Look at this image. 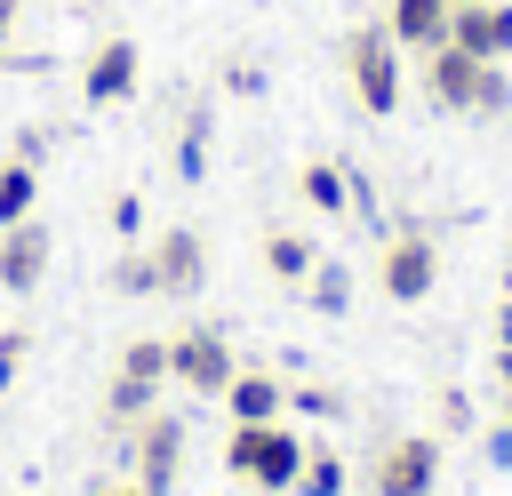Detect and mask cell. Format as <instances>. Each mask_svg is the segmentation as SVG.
I'll return each instance as SVG.
<instances>
[{"mask_svg": "<svg viewBox=\"0 0 512 496\" xmlns=\"http://www.w3.org/2000/svg\"><path fill=\"white\" fill-rule=\"evenodd\" d=\"M224 472L232 480H248V488H296V472H304V440L272 416V424H232V440H224Z\"/></svg>", "mask_w": 512, "mask_h": 496, "instance_id": "cell-1", "label": "cell"}, {"mask_svg": "<svg viewBox=\"0 0 512 496\" xmlns=\"http://www.w3.org/2000/svg\"><path fill=\"white\" fill-rule=\"evenodd\" d=\"M344 80H352V96H360V112H400V40L384 32V24H360L352 40H344Z\"/></svg>", "mask_w": 512, "mask_h": 496, "instance_id": "cell-2", "label": "cell"}, {"mask_svg": "<svg viewBox=\"0 0 512 496\" xmlns=\"http://www.w3.org/2000/svg\"><path fill=\"white\" fill-rule=\"evenodd\" d=\"M240 376L224 328H176L168 336V384H184L192 400H224V384Z\"/></svg>", "mask_w": 512, "mask_h": 496, "instance_id": "cell-3", "label": "cell"}, {"mask_svg": "<svg viewBox=\"0 0 512 496\" xmlns=\"http://www.w3.org/2000/svg\"><path fill=\"white\" fill-rule=\"evenodd\" d=\"M128 448H136V488L144 496H176V472H184V416H168V408H152L136 432H128Z\"/></svg>", "mask_w": 512, "mask_h": 496, "instance_id": "cell-4", "label": "cell"}, {"mask_svg": "<svg viewBox=\"0 0 512 496\" xmlns=\"http://www.w3.org/2000/svg\"><path fill=\"white\" fill-rule=\"evenodd\" d=\"M432 480H440V440L432 432H400L368 464V488L376 496H432Z\"/></svg>", "mask_w": 512, "mask_h": 496, "instance_id": "cell-5", "label": "cell"}, {"mask_svg": "<svg viewBox=\"0 0 512 496\" xmlns=\"http://www.w3.org/2000/svg\"><path fill=\"white\" fill-rule=\"evenodd\" d=\"M136 80H144V48L128 40V32H104L96 48H88V64H80V104H128L136 96Z\"/></svg>", "mask_w": 512, "mask_h": 496, "instance_id": "cell-6", "label": "cell"}, {"mask_svg": "<svg viewBox=\"0 0 512 496\" xmlns=\"http://www.w3.org/2000/svg\"><path fill=\"white\" fill-rule=\"evenodd\" d=\"M376 280H384V296H392V304H424V296H432V280H440V248H432L424 232H392V240H384V256H376Z\"/></svg>", "mask_w": 512, "mask_h": 496, "instance_id": "cell-7", "label": "cell"}, {"mask_svg": "<svg viewBox=\"0 0 512 496\" xmlns=\"http://www.w3.org/2000/svg\"><path fill=\"white\" fill-rule=\"evenodd\" d=\"M480 80H488V64H480V56H464L456 40L424 48V96H432L440 112H480Z\"/></svg>", "mask_w": 512, "mask_h": 496, "instance_id": "cell-8", "label": "cell"}, {"mask_svg": "<svg viewBox=\"0 0 512 496\" xmlns=\"http://www.w3.org/2000/svg\"><path fill=\"white\" fill-rule=\"evenodd\" d=\"M144 256H152V280H160V296H192V288L208 280V240H200L192 224H168V232H160Z\"/></svg>", "mask_w": 512, "mask_h": 496, "instance_id": "cell-9", "label": "cell"}, {"mask_svg": "<svg viewBox=\"0 0 512 496\" xmlns=\"http://www.w3.org/2000/svg\"><path fill=\"white\" fill-rule=\"evenodd\" d=\"M448 40H456L464 56H480V64H504V56H512V0H472V8H456V16H448Z\"/></svg>", "mask_w": 512, "mask_h": 496, "instance_id": "cell-10", "label": "cell"}, {"mask_svg": "<svg viewBox=\"0 0 512 496\" xmlns=\"http://www.w3.org/2000/svg\"><path fill=\"white\" fill-rule=\"evenodd\" d=\"M40 280H48V224L24 216V224L0 232V288H8V296H32Z\"/></svg>", "mask_w": 512, "mask_h": 496, "instance_id": "cell-11", "label": "cell"}, {"mask_svg": "<svg viewBox=\"0 0 512 496\" xmlns=\"http://www.w3.org/2000/svg\"><path fill=\"white\" fill-rule=\"evenodd\" d=\"M288 408V392H280V376H264V368H240L232 384H224V416L232 424H272Z\"/></svg>", "mask_w": 512, "mask_h": 496, "instance_id": "cell-12", "label": "cell"}, {"mask_svg": "<svg viewBox=\"0 0 512 496\" xmlns=\"http://www.w3.org/2000/svg\"><path fill=\"white\" fill-rule=\"evenodd\" d=\"M448 16H456L448 0H392V8H384V32H392L400 48H440V40H448Z\"/></svg>", "mask_w": 512, "mask_h": 496, "instance_id": "cell-13", "label": "cell"}, {"mask_svg": "<svg viewBox=\"0 0 512 496\" xmlns=\"http://www.w3.org/2000/svg\"><path fill=\"white\" fill-rule=\"evenodd\" d=\"M112 376H128V384H168V336H128L120 344V360H112Z\"/></svg>", "mask_w": 512, "mask_h": 496, "instance_id": "cell-14", "label": "cell"}, {"mask_svg": "<svg viewBox=\"0 0 512 496\" xmlns=\"http://www.w3.org/2000/svg\"><path fill=\"white\" fill-rule=\"evenodd\" d=\"M296 192H304L320 216H344V208H352V176H344L336 160H312V168L296 176Z\"/></svg>", "mask_w": 512, "mask_h": 496, "instance_id": "cell-15", "label": "cell"}, {"mask_svg": "<svg viewBox=\"0 0 512 496\" xmlns=\"http://www.w3.org/2000/svg\"><path fill=\"white\" fill-rule=\"evenodd\" d=\"M32 200H40V168L0 160V232H8V224H24V216H32Z\"/></svg>", "mask_w": 512, "mask_h": 496, "instance_id": "cell-16", "label": "cell"}, {"mask_svg": "<svg viewBox=\"0 0 512 496\" xmlns=\"http://www.w3.org/2000/svg\"><path fill=\"white\" fill-rule=\"evenodd\" d=\"M264 264H272V280H312L320 256H312L304 232H272V240H264Z\"/></svg>", "mask_w": 512, "mask_h": 496, "instance_id": "cell-17", "label": "cell"}, {"mask_svg": "<svg viewBox=\"0 0 512 496\" xmlns=\"http://www.w3.org/2000/svg\"><path fill=\"white\" fill-rule=\"evenodd\" d=\"M296 496H344V456H328V448H304Z\"/></svg>", "mask_w": 512, "mask_h": 496, "instance_id": "cell-18", "label": "cell"}, {"mask_svg": "<svg viewBox=\"0 0 512 496\" xmlns=\"http://www.w3.org/2000/svg\"><path fill=\"white\" fill-rule=\"evenodd\" d=\"M176 176H184V184H200V176H208V112H192V120H184V136H176Z\"/></svg>", "mask_w": 512, "mask_h": 496, "instance_id": "cell-19", "label": "cell"}, {"mask_svg": "<svg viewBox=\"0 0 512 496\" xmlns=\"http://www.w3.org/2000/svg\"><path fill=\"white\" fill-rule=\"evenodd\" d=\"M104 280H112L120 296H160V280H152V256H144V248H120V264H112Z\"/></svg>", "mask_w": 512, "mask_h": 496, "instance_id": "cell-20", "label": "cell"}, {"mask_svg": "<svg viewBox=\"0 0 512 496\" xmlns=\"http://www.w3.org/2000/svg\"><path fill=\"white\" fill-rule=\"evenodd\" d=\"M496 112H512V80H504V64H488V80H480V120H496Z\"/></svg>", "mask_w": 512, "mask_h": 496, "instance_id": "cell-21", "label": "cell"}, {"mask_svg": "<svg viewBox=\"0 0 512 496\" xmlns=\"http://www.w3.org/2000/svg\"><path fill=\"white\" fill-rule=\"evenodd\" d=\"M312 304L320 312H344V272L336 264H312Z\"/></svg>", "mask_w": 512, "mask_h": 496, "instance_id": "cell-22", "label": "cell"}, {"mask_svg": "<svg viewBox=\"0 0 512 496\" xmlns=\"http://www.w3.org/2000/svg\"><path fill=\"white\" fill-rule=\"evenodd\" d=\"M24 344H32L24 328H0V392L16 384V368H24Z\"/></svg>", "mask_w": 512, "mask_h": 496, "instance_id": "cell-23", "label": "cell"}, {"mask_svg": "<svg viewBox=\"0 0 512 496\" xmlns=\"http://www.w3.org/2000/svg\"><path fill=\"white\" fill-rule=\"evenodd\" d=\"M112 232H120V240H136V232H144V200H136V192H120V200H112Z\"/></svg>", "mask_w": 512, "mask_h": 496, "instance_id": "cell-24", "label": "cell"}, {"mask_svg": "<svg viewBox=\"0 0 512 496\" xmlns=\"http://www.w3.org/2000/svg\"><path fill=\"white\" fill-rule=\"evenodd\" d=\"M288 408H304V416H344V400H336L328 384H304V392H296Z\"/></svg>", "mask_w": 512, "mask_h": 496, "instance_id": "cell-25", "label": "cell"}, {"mask_svg": "<svg viewBox=\"0 0 512 496\" xmlns=\"http://www.w3.org/2000/svg\"><path fill=\"white\" fill-rule=\"evenodd\" d=\"M224 88H232V96H256V88H264V72H256L248 56H232V64H224Z\"/></svg>", "mask_w": 512, "mask_h": 496, "instance_id": "cell-26", "label": "cell"}, {"mask_svg": "<svg viewBox=\"0 0 512 496\" xmlns=\"http://www.w3.org/2000/svg\"><path fill=\"white\" fill-rule=\"evenodd\" d=\"M40 152H48V128L32 120V128H16V152L8 160H24V168H40Z\"/></svg>", "mask_w": 512, "mask_h": 496, "instance_id": "cell-27", "label": "cell"}, {"mask_svg": "<svg viewBox=\"0 0 512 496\" xmlns=\"http://www.w3.org/2000/svg\"><path fill=\"white\" fill-rule=\"evenodd\" d=\"M440 424L464 432V424H472V400H464V392H440Z\"/></svg>", "mask_w": 512, "mask_h": 496, "instance_id": "cell-28", "label": "cell"}, {"mask_svg": "<svg viewBox=\"0 0 512 496\" xmlns=\"http://www.w3.org/2000/svg\"><path fill=\"white\" fill-rule=\"evenodd\" d=\"M8 32H16V0H0V56H8Z\"/></svg>", "mask_w": 512, "mask_h": 496, "instance_id": "cell-29", "label": "cell"}, {"mask_svg": "<svg viewBox=\"0 0 512 496\" xmlns=\"http://www.w3.org/2000/svg\"><path fill=\"white\" fill-rule=\"evenodd\" d=\"M96 496H144V488H136V480H112V488H96Z\"/></svg>", "mask_w": 512, "mask_h": 496, "instance_id": "cell-30", "label": "cell"}, {"mask_svg": "<svg viewBox=\"0 0 512 496\" xmlns=\"http://www.w3.org/2000/svg\"><path fill=\"white\" fill-rule=\"evenodd\" d=\"M496 344H512V304H504V312H496Z\"/></svg>", "mask_w": 512, "mask_h": 496, "instance_id": "cell-31", "label": "cell"}, {"mask_svg": "<svg viewBox=\"0 0 512 496\" xmlns=\"http://www.w3.org/2000/svg\"><path fill=\"white\" fill-rule=\"evenodd\" d=\"M496 376H504V384H512V344H504V352H496Z\"/></svg>", "mask_w": 512, "mask_h": 496, "instance_id": "cell-32", "label": "cell"}, {"mask_svg": "<svg viewBox=\"0 0 512 496\" xmlns=\"http://www.w3.org/2000/svg\"><path fill=\"white\" fill-rule=\"evenodd\" d=\"M504 432H512V384H504Z\"/></svg>", "mask_w": 512, "mask_h": 496, "instance_id": "cell-33", "label": "cell"}, {"mask_svg": "<svg viewBox=\"0 0 512 496\" xmlns=\"http://www.w3.org/2000/svg\"><path fill=\"white\" fill-rule=\"evenodd\" d=\"M448 8H472V0H448Z\"/></svg>", "mask_w": 512, "mask_h": 496, "instance_id": "cell-34", "label": "cell"}]
</instances>
